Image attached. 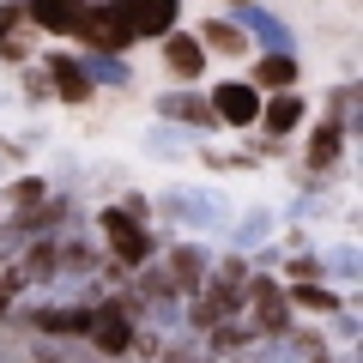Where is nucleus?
I'll return each instance as SVG.
<instances>
[{"instance_id":"nucleus-1","label":"nucleus","mask_w":363,"mask_h":363,"mask_svg":"<svg viewBox=\"0 0 363 363\" xmlns=\"http://www.w3.org/2000/svg\"><path fill=\"white\" fill-rule=\"evenodd\" d=\"M73 37H85L91 49H104V55H109V49H128L133 30H128V18H121L116 0H104V6H85V18H79Z\"/></svg>"},{"instance_id":"nucleus-2","label":"nucleus","mask_w":363,"mask_h":363,"mask_svg":"<svg viewBox=\"0 0 363 363\" xmlns=\"http://www.w3.org/2000/svg\"><path fill=\"white\" fill-rule=\"evenodd\" d=\"M104 236H109V248H116L128 267L152 260V236L140 230V218H133V212H104Z\"/></svg>"},{"instance_id":"nucleus-3","label":"nucleus","mask_w":363,"mask_h":363,"mask_svg":"<svg viewBox=\"0 0 363 363\" xmlns=\"http://www.w3.org/2000/svg\"><path fill=\"white\" fill-rule=\"evenodd\" d=\"M121 18H128L133 37H164V30H176V6L182 0H116Z\"/></svg>"},{"instance_id":"nucleus-4","label":"nucleus","mask_w":363,"mask_h":363,"mask_svg":"<svg viewBox=\"0 0 363 363\" xmlns=\"http://www.w3.org/2000/svg\"><path fill=\"white\" fill-rule=\"evenodd\" d=\"M242 297H248V309H255V327H267V333H285V321H291V297H285L279 285H267V279H248Z\"/></svg>"},{"instance_id":"nucleus-5","label":"nucleus","mask_w":363,"mask_h":363,"mask_svg":"<svg viewBox=\"0 0 363 363\" xmlns=\"http://www.w3.org/2000/svg\"><path fill=\"white\" fill-rule=\"evenodd\" d=\"M85 333L97 339V351H109V357H121V351L133 345V321H128V309H121V303L91 309V327H85Z\"/></svg>"},{"instance_id":"nucleus-6","label":"nucleus","mask_w":363,"mask_h":363,"mask_svg":"<svg viewBox=\"0 0 363 363\" xmlns=\"http://www.w3.org/2000/svg\"><path fill=\"white\" fill-rule=\"evenodd\" d=\"M91 0H25V18L37 30H55V37H73L79 18H85Z\"/></svg>"},{"instance_id":"nucleus-7","label":"nucleus","mask_w":363,"mask_h":363,"mask_svg":"<svg viewBox=\"0 0 363 363\" xmlns=\"http://www.w3.org/2000/svg\"><path fill=\"white\" fill-rule=\"evenodd\" d=\"M212 116L230 121V128H248V121L260 116V91L255 85H218L212 91Z\"/></svg>"},{"instance_id":"nucleus-8","label":"nucleus","mask_w":363,"mask_h":363,"mask_svg":"<svg viewBox=\"0 0 363 363\" xmlns=\"http://www.w3.org/2000/svg\"><path fill=\"white\" fill-rule=\"evenodd\" d=\"M30 18H25V6H18V0H6V6H0V61H25L30 55Z\"/></svg>"},{"instance_id":"nucleus-9","label":"nucleus","mask_w":363,"mask_h":363,"mask_svg":"<svg viewBox=\"0 0 363 363\" xmlns=\"http://www.w3.org/2000/svg\"><path fill=\"white\" fill-rule=\"evenodd\" d=\"M164 67H169L176 79H200V67H206V49H200V37L164 30Z\"/></svg>"},{"instance_id":"nucleus-10","label":"nucleus","mask_w":363,"mask_h":363,"mask_svg":"<svg viewBox=\"0 0 363 363\" xmlns=\"http://www.w3.org/2000/svg\"><path fill=\"white\" fill-rule=\"evenodd\" d=\"M49 79H55L61 97H73V104H79V97H91V73L73 61V55H55V61H49Z\"/></svg>"},{"instance_id":"nucleus-11","label":"nucleus","mask_w":363,"mask_h":363,"mask_svg":"<svg viewBox=\"0 0 363 363\" xmlns=\"http://www.w3.org/2000/svg\"><path fill=\"white\" fill-rule=\"evenodd\" d=\"M157 109H164L169 121H188V128H212V121H218V116H212V104H206V97H188V91H176V97H164Z\"/></svg>"},{"instance_id":"nucleus-12","label":"nucleus","mask_w":363,"mask_h":363,"mask_svg":"<svg viewBox=\"0 0 363 363\" xmlns=\"http://www.w3.org/2000/svg\"><path fill=\"white\" fill-rule=\"evenodd\" d=\"M200 272H206V255H200V248H176V255H169V285L176 291H194Z\"/></svg>"},{"instance_id":"nucleus-13","label":"nucleus","mask_w":363,"mask_h":363,"mask_svg":"<svg viewBox=\"0 0 363 363\" xmlns=\"http://www.w3.org/2000/svg\"><path fill=\"white\" fill-rule=\"evenodd\" d=\"M260 116H267V128L272 133H291L303 121V97H291V91H279L272 104H260Z\"/></svg>"},{"instance_id":"nucleus-14","label":"nucleus","mask_w":363,"mask_h":363,"mask_svg":"<svg viewBox=\"0 0 363 363\" xmlns=\"http://www.w3.org/2000/svg\"><path fill=\"white\" fill-rule=\"evenodd\" d=\"M291 79H297V61H291L285 49H272L267 61H255V85H272V91H285Z\"/></svg>"},{"instance_id":"nucleus-15","label":"nucleus","mask_w":363,"mask_h":363,"mask_svg":"<svg viewBox=\"0 0 363 363\" xmlns=\"http://www.w3.org/2000/svg\"><path fill=\"white\" fill-rule=\"evenodd\" d=\"M236 13H242V25H236V30H255V37L260 43H272V49H285V25H279V18H267V13H255V6H236Z\"/></svg>"},{"instance_id":"nucleus-16","label":"nucleus","mask_w":363,"mask_h":363,"mask_svg":"<svg viewBox=\"0 0 363 363\" xmlns=\"http://www.w3.org/2000/svg\"><path fill=\"white\" fill-rule=\"evenodd\" d=\"M37 327H43V333H85V327H91V309H43Z\"/></svg>"},{"instance_id":"nucleus-17","label":"nucleus","mask_w":363,"mask_h":363,"mask_svg":"<svg viewBox=\"0 0 363 363\" xmlns=\"http://www.w3.org/2000/svg\"><path fill=\"white\" fill-rule=\"evenodd\" d=\"M339 140H345V133H339L333 121H327V128H315V140H309V164H315V169H327V164L339 157Z\"/></svg>"},{"instance_id":"nucleus-18","label":"nucleus","mask_w":363,"mask_h":363,"mask_svg":"<svg viewBox=\"0 0 363 363\" xmlns=\"http://www.w3.org/2000/svg\"><path fill=\"white\" fill-rule=\"evenodd\" d=\"M200 43H212V49L236 55V49H242V30H236V25H224V18H212V25L200 30Z\"/></svg>"},{"instance_id":"nucleus-19","label":"nucleus","mask_w":363,"mask_h":363,"mask_svg":"<svg viewBox=\"0 0 363 363\" xmlns=\"http://www.w3.org/2000/svg\"><path fill=\"white\" fill-rule=\"evenodd\" d=\"M291 303H303V309H321V315H327V309H339V297H333V291H321V285H303Z\"/></svg>"},{"instance_id":"nucleus-20","label":"nucleus","mask_w":363,"mask_h":363,"mask_svg":"<svg viewBox=\"0 0 363 363\" xmlns=\"http://www.w3.org/2000/svg\"><path fill=\"white\" fill-rule=\"evenodd\" d=\"M13 291H18V272H13V279H0V315H6V303H13Z\"/></svg>"},{"instance_id":"nucleus-21","label":"nucleus","mask_w":363,"mask_h":363,"mask_svg":"<svg viewBox=\"0 0 363 363\" xmlns=\"http://www.w3.org/2000/svg\"><path fill=\"white\" fill-rule=\"evenodd\" d=\"M230 6H248V0H230Z\"/></svg>"},{"instance_id":"nucleus-22","label":"nucleus","mask_w":363,"mask_h":363,"mask_svg":"<svg viewBox=\"0 0 363 363\" xmlns=\"http://www.w3.org/2000/svg\"><path fill=\"white\" fill-rule=\"evenodd\" d=\"M315 363H327V357H315Z\"/></svg>"}]
</instances>
